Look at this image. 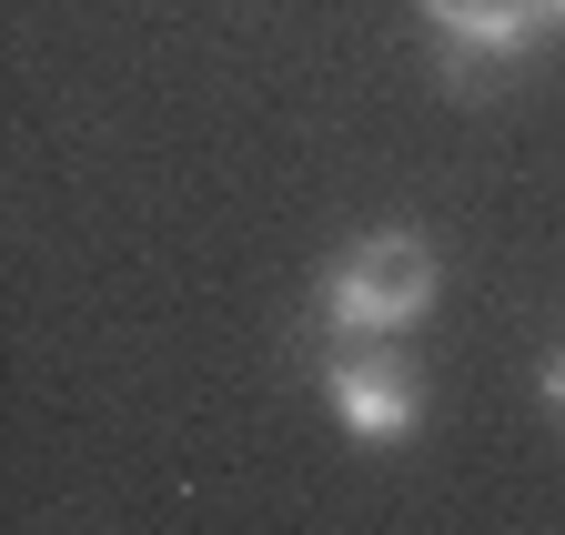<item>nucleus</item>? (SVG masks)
Wrapping results in <instances>:
<instances>
[{
  "mask_svg": "<svg viewBox=\"0 0 565 535\" xmlns=\"http://www.w3.org/2000/svg\"><path fill=\"white\" fill-rule=\"evenodd\" d=\"M545 405H555V415H565V354H555V364H545Z\"/></svg>",
  "mask_w": 565,
  "mask_h": 535,
  "instance_id": "5",
  "label": "nucleus"
},
{
  "mask_svg": "<svg viewBox=\"0 0 565 535\" xmlns=\"http://www.w3.org/2000/svg\"><path fill=\"white\" fill-rule=\"evenodd\" d=\"M424 21L445 31V61H455V82H475L484 61H515L525 51V0H424Z\"/></svg>",
  "mask_w": 565,
  "mask_h": 535,
  "instance_id": "3",
  "label": "nucleus"
},
{
  "mask_svg": "<svg viewBox=\"0 0 565 535\" xmlns=\"http://www.w3.org/2000/svg\"><path fill=\"white\" fill-rule=\"evenodd\" d=\"M525 21L535 31H565V0H525Z\"/></svg>",
  "mask_w": 565,
  "mask_h": 535,
  "instance_id": "4",
  "label": "nucleus"
},
{
  "mask_svg": "<svg viewBox=\"0 0 565 535\" xmlns=\"http://www.w3.org/2000/svg\"><path fill=\"white\" fill-rule=\"evenodd\" d=\"M424 303H435V243H414V233H364L323 283V313L343 333H394Z\"/></svg>",
  "mask_w": 565,
  "mask_h": 535,
  "instance_id": "1",
  "label": "nucleus"
},
{
  "mask_svg": "<svg viewBox=\"0 0 565 535\" xmlns=\"http://www.w3.org/2000/svg\"><path fill=\"white\" fill-rule=\"evenodd\" d=\"M323 394H333V425H353L364 445H394V435H414V415H424V394H414V374H404L394 354H343V364L323 374Z\"/></svg>",
  "mask_w": 565,
  "mask_h": 535,
  "instance_id": "2",
  "label": "nucleus"
}]
</instances>
